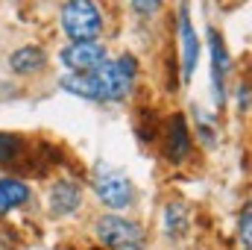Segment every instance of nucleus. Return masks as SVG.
Returning <instances> with one entry per match:
<instances>
[{"label": "nucleus", "instance_id": "obj_3", "mask_svg": "<svg viewBox=\"0 0 252 250\" xmlns=\"http://www.w3.org/2000/svg\"><path fill=\"white\" fill-rule=\"evenodd\" d=\"M94 230H97L100 245H106L109 250H144L147 245L144 227L124 215H100Z\"/></svg>", "mask_w": 252, "mask_h": 250}, {"label": "nucleus", "instance_id": "obj_13", "mask_svg": "<svg viewBox=\"0 0 252 250\" xmlns=\"http://www.w3.org/2000/svg\"><path fill=\"white\" fill-rule=\"evenodd\" d=\"M27 153V141L18 132H0V165H15Z\"/></svg>", "mask_w": 252, "mask_h": 250}, {"label": "nucleus", "instance_id": "obj_1", "mask_svg": "<svg viewBox=\"0 0 252 250\" xmlns=\"http://www.w3.org/2000/svg\"><path fill=\"white\" fill-rule=\"evenodd\" d=\"M135 71L138 65L132 56H121V59H106L100 68L85 71V74H64L62 88L85 97V100H100V103H112V100H124L132 91L135 83Z\"/></svg>", "mask_w": 252, "mask_h": 250}, {"label": "nucleus", "instance_id": "obj_5", "mask_svg": "<svg viewBox=\"0 0 252 250\" xmlns=\"http://www.w3.org/2000/svg\"><path fill=\"white\" fill-rule=\"evenodd\" d=\"M59 59L64 62V68L70 74H85V71H94L106 62V44L100 39L94 42H70L59 53Z\"/></svg>", "mask_w": 252, "mask_h": 250}, {"label": "nucleus", "instance_id": "obj_11", "mask_svg": "<svg viewBox=\"0 0 252 250\" xmlns=\"http://www.w3.org/2000/svg\"><path fill=\"white\" fill-rule=\"evenodd\" d=\"M32 200V191L24 180L18 177H3L0 180V215L12 212V209H21Z\"/></svg>", "mask_w": 252, "mask_h": 250}, {"label": "nucleus", "instance_id": "obj_8", "mask_svg": "<svg viewBox=\"0 0 252 250\" xmlns=\"http://www.w3.org/2000/svg\"><path fill=\"white\" fill-rule=\"evenodd\" d=\"M167 159L170 162H185L190 156V129L185 115H173L167 126Z\"/></svg>", "mask_w": 252, "mask_h": 250}, {"label": "nucleus", "instance_id": "obj_12", "mask_svg": "<svg viewBox=\"0 0 252 250\" xmlns=\"http://www.w3.org/2000/svg\"><path fill=\"white\" fill-rule=\"evenodd\" d=\"M164 233L170 239H179L188 233V209L182 203H167L164 209Z\"/></svg>", "mask_w": 252, "mask_h": 250}, {"label": "nucleus", "instance_id": "obj_6", "mask_svg": "<svg viewBox=\"0 0 252 250\" xmlns=\"http://www.w3.org/2000/svg\"><path fill=\"white\" fill-rule=\"evenodd\" d=\"M82 206V186L76 180H56L47 191V212L53 218H67Z\"/></svg>", "mask_w": 252, "mask_h": 250}, {"label": "nucleus", "instance_id": "obj_10", "mask_svg": "<svg viewBox=\"0 0 252 250\" xmlns=\"http://www.w3.org/2000/svg\"><path fill=\"white\" fill-rule=\"evenodd\" d=\"M9 68L21 77H32V74H41L47 68V53L35 44H27V47H18L12 56H9Z\"/></svg>", "mask_w": 252, "mask_h": 250}, {"label": "nucleus", "instance_id": "obj_2", "mask_svg": "<svg viewBox=\"0 0 252 250\" xmlns=\"http://www.w3.org/2000/svg\"><path fill=\"white\" fill-rule=\"evenodd\" d=\"M62 30L70 42H94L103 33V12L94 0H64Z\"/></svg>", "mask_w": 252, "mask_h": 250}, {"label": "nucleus", "instance_id": "obj_9", "mask_svg": "<svg viewBox=\"0 0 252 250\" xmlns=\"http://www.w3.org/2000/svg\"><path fill=\"white\" fill-rule=\"evenodd\" d=\"M179 36H182V74L185 80H190V74L196 71V62H199V39H196V30L185 9L179 15Z\"/></svg>", "mask_w": 252, "mask_h": 250}, {"label": "nucleus", "instance_id": "obj_4", "mask_svg": "<svg viewBox=\"0 0 252 250\" xmlns=\"http://www.w3.org/2000/svg\"><path fill=\"white\" fill-rule=\"evenodd\" d=\"M94 191H97L100 203L109 206V209L121 212V209L135 206V186H132V180L126 177L124 171H118V168H112L106 162H100L94 168Z\"/></svg>", "mask_w": 252, "mask_h": 250}, {"label": "nucleus", "instance_id": "obj_14", "mask_svg": "<svg viewBox=\"0 0 252 250\" xmlns=\"http://www.w3.org/2000/svg\"><path fill=\"white\" fill-rule=\"evenodd\" d=\"M238 236L244 242V250L252 248V206H244V215L238 221Z\"/></svg>", "mask_w": 252, "mask_h": 250}, {"label": "nucleus", "instance_id": "obj_7", "mask_svg": "<svg viewBox=\"0 0 252 250\" xmlns=\"http://www.w3.org/2000/svg\"><path fill=\"white\" fill-rule=\"evenodd\" d=\"M208 44H211V83H214V100H217V106H223V100H226V77H229L232 59H229V53H226L223 39H220L214 30L208 33Z\"/></svg>", "mask_w": 252, "mask_h": 250}, {"label": "nucleus", "instance_id": "obj_15", "mask_svg": "<svg viewBox=\"0 0 252 250\" xmlns=\"http://www.w3.org/2000/svg\"><path fill=\"white\" fill-rule=\"evenodd\" d=\"M132 3V9L138 12V15H153L158 6H161V0H129Z\"/></svg>", "mask_w": 252, "mask_h": 250}]
</instances>
